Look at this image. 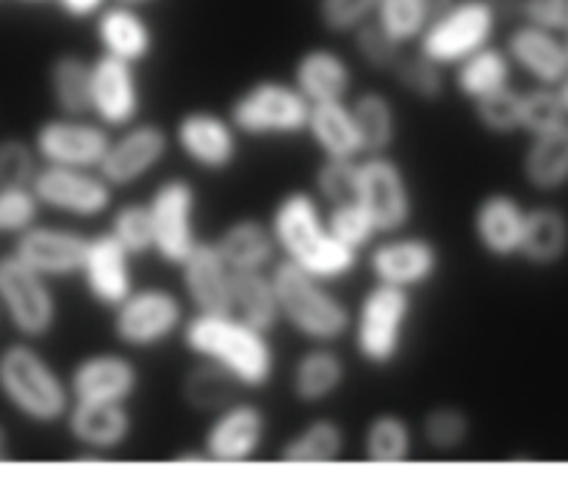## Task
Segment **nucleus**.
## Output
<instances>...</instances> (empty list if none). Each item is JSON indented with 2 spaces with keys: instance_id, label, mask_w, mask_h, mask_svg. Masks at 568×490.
Returning a JSON list of instances; mask_svg holds the SVG:
<instances>
[{
  "instance_id": "obj_1",
  "label": "nucleus",
  "mask_w": 568,
  "mask_h": 490,
  "mask_svg": "<svg viewBox=\"0 0 568 490\" xmlns=\"http://www.w3.org/2000/svg\"><path fill=\"white\" fill-rule=\"evenodd\" d=\"M277 255L308 275L327 283L344 280L358 266V253L333 238L325 225V211L311 188L281 194L270 214Z\"/></svg>"
},
{
  "instance_id": "obj_2",
  "label": "nucleus",
  "mask_w": 568,
  "mask_h": 490,
  "mask_svg": "<svg viewBox=\"0 0 568 490\" xmlns=\"http://www.w3.org/2000/svg\"><path fill=\"white\" fill-rule=\"evenodd\" d=\"M183 347L200 360L225 369L242 391H261L275 380L277 358L270 333L247 325L236 314H194L181 327Z\"/></svg>"
},
{
  "instance_id": "obj_3",
  "label": "nucleus",
  "mask_w": 568,
  "mask_h": 490,
  "mask_svg": "<svg viewBox=\"0 0 568 490\" xmlns=\"http://www.w3.org/2000/svg\"><path fill=\"white\" fill-rule=\"evenodd\" d=\"M275 283L281 321H286L297 336L311 344H336L349 333L347 303L331 292V283L297 269L288 261H277L270 269Z\"/></svg>"
},
{
  "instance_id": "obj_4",
  "label": "nucleus",
  "mask_w": 568,
  "mask_h": 490,
  "mask_svg": "<svg viewBox=\"0 0 568 490\" xmlns=\"http://www.w3.org/2000/svg\"><path fill=\"white\" fill-rule=\"evenodd\" d=\"M0 397L33 425H59L70 410V388L31 341L0 349Z\"/></svg>"
},
{
  "instance_id": "obj_5",
  "label": "nucleus",
  "mask_w": 568,
  "mask_h": 490,
  "mask_svg": "<svg viewBox=\"0 0 568 490\" xmlns=\"http://www.w3.org/2000/svg\"><path fill=\"white\" fill-rule=\"evenodd\" d=\"M410 316H414V292L375 283L361 297L349 321L353 347L361 364L372 369H388L397 364Z\"/></svg>"
},
{
  "instance_id": "obj_6",
  "label": "nucleus",
  "mask_w": 568,
  "mask_h": 490,
  "mask_svg": "<svg viewBox=\"0 0 568 490\" xmlns=\"http://www.w3.org/2000/svg\"><path fill=\"white\" fill-rule=\"evenodd\" d=\"M311 103L292 81L261 78L231 100L227 120L239 136L250 139H292L308 127Z\"/></svg>"
},
{
  "instance_id": "obj_7",
  "label": "nucleus",
  "mask_w": 568,
  "mask_h": 490,
  "mask_svg": "<svg viewBox=\"0 0 568 490\" xmlns=\"http://www.w3.org/2000/svg\"><path fill=\"white\" fill-rule=\"evenodd\" d=\"M503 17L488 0H455L449 9L427 22L416 50L436 61L444 70H453L466 55L494 42Z\"/></svg>"
},
{
  "instance_id": "obj_8",
  "label": "nucleus",
  "mask_w": 568,
  "mask_h": 490,
  "mask_svg": "<svg viewBox=\"0 0 568 490\" xmlns=\"http://www.w3.org/2000/svg\"><path fill=\"white\" fill-rule=\"evenodd\" d=\"M186 321L181 297L170 288H133L120 305L111 308V333L125 349H155L178 336Z\"/></svg>"
},
{
  "instance_id": "obj_9",
  "label": "nucleus",
  "mask_w": 568,
  "mask_h": 490,
  "mask_svg": "<svg viewBox=\"0 0 568 490\" xmlns=\"http://www.w3.org/2000/svg\"><path fill=\"white\" fill-rule=\"evenodd\" d=\"M0 310L26 341L50 336L59 321V303L48 277L22 264L14 253L0 258Z\"/></svg>"
},
{
  "instance_id": "obj_10",
  "label": "nucleus",
  "mask_w": 568,
  "mask_h": 490,
  "mask_svg": "<svg viewBox=\"0 0 568 490\" xmlns=\"http://www.w3.org/2000/svg\"><path fill=\"white\" fill-rule=\"evenodd\" d=\"M153 225V253L164 264L178 266L197 247V188L186 177H166L153 188L148 200Z\"/></svg>"
},
{
  "instance_id": "obj_11",
  "label": "nucleus",
  "mask_w": 568,
  "mask_h": 490,
  "mask_svg": "<svg viewBox=\"0 0 568 490\" xmlns=\"http://www.w3.org/2000/svg\"><path fill=\"white\" fill-rule=\"evenodd\" d=\"M355 200L369 211L377 233H403L414 220V192L408 175L388 153L361 155Z\"/></svg>"
},
{
  "instance_id": "obj_12",
  "label": "nucleus",
  "mask_w": 568,
  "mask_h": 490,
  "mask_svg": "<svg viewBox=\"0 0 568 490\" xmlns=\"http://www.w3.org/2000/svg\"><path fill=\"white\" fill-rule=\"evenodd\" d=\"M31 188L42 208L72 220H100L114 208V188L98 170L39 164Z\"/></svg>"
},
{
  "instance_id": "obj_13",
  "label": "nucleus",
  "mask_w": 568,
  "mask_h": 490,
  "mask_svg": "<svg viewBox=\"0 0 568 490\" xmlns=\"http://www.w3.org/2000/svg\"><path fill=\"white\" fill-rule=\"evenodd\" d=\"M111 131L89 116L55 114L39 122L33 131V150L39 164L72 166V170H98L109 150Z\"/></svg>"
},
{
  "instance_id": "obj_14",
  "label": "nucleus",
  "mask_w": 568,
  "mask_h": 490,
  "mask_svg": "<svg viewBox=\"0 0 568 490\" xmlns=\"http://www.w3.org/2000/svg\"><path fill=\"white\" fill-rule=\"evenodd\" d=\"M172 147V133L159 122H133V125L111 133L109 150L100 161L98 172L111 188H128L142 183Z\"/></svg>"
},
{
  "instance_id": "obj_15",
  "label": "nucleus",
  "mask_w": 568,
  "mask_h": 490,
  "mask_svg": "<svg viewBox=\"0 0 568 490\" xmlns=\"http://www.w3.org/2000/svg\"><path fill=\"white\" fill-rule=\"evenodd\" d=\"M366 266H369V275L375 277V283L416 292V288L436 280L438 269H442V249L427 236L388 233L383 242L372 247Z\"/></svg>"
},
{
  "instance_id": "obj_16",
  "label": "nucleus",
  "mask_w": 568,
  "mask_h": 490,
  "mask_svg": "<svg viewBox=\"0 0 568 490\" xmlns=\"http://www.w3.org/2000/svg\"><path fill=\"white\" fill-rule=\"evenodd\" d=\"M266 441V414L261 405L236 399L220 414L211 416V425L203 432V447L209 463L239 466L250 463Z\"/></svg>"
},
{
  "instance_id": "obj_17",
  "label": "nucleus",
  "mask_w": 568,
  "mask_h": 490,
  "mask_svg": "<svg viewBox=\"0 0 568 490\" xmlns=\"http://www.w3.org/2000/svg\"><path fill=\"white\" fill-rule=\"evenodd\" d=\"M172 142L197 170L220 175L239 161V131L227 116L209 109H192L178 116Z\"/></svg>"
},
{
  "instance_id": "obj_18",
  "label": "nucleus",
  "mask_w": 568,
  "mask_h": 490,
  "mask_svg": "<svg viewBox=\"0 0 568 490\" xmlns=\"http://www.w3.org/2000/svg\"><path fill=\"white\" fill-rule=\"evenodd\" d=\"M89 114L109 131L133 125L142 114V86H139L136 67L100 53L92 61Z\"/></svg>"
},
{
  "instance_id": "obj_19",
  "label": "nucleus",
  "mask_w": 568,
  "mask_h": 490,
  "mask_svg": "<svg viewBox=\"0 0 568 490\" xmlns=\"http://www.w3.org/2000/svg\"><path fill=\"white\" fill-rule=\"evenodd\" d=\"M139 366L122 353H94L78 360L67 377L72 402H131L139 391Z\"/></svg>"
},
{
  "instance_id": "obj_20",
  "label": "nucleus",
  "mask_w": 568,
  "mask_h": 490,
  "mask_svg": "<svg viewBox=\"0 0 568 490\" xmlns=\"http://www.w3.org/2000/svg\"><path fill=\"white\" fill-rule=\"evenodd\" d=\"M64 425L83 449L75 460H103L131 438L133 416L125 402H70Z\"/></svg>"
},
{
  "instance_id": "obj_21",
  "label": "nucleus",
  "mask_w": 568,
  "mask_h": 490,
  "mask_svg": "<svg viewBox=\"0 0 568 490\" xmlns=\"http://www.w3.org/2000/svg\"><path fill=\"white\" fill-rule=\"evenodd\" d=\"M131 255L109 231L89 236L81 261V280L92 303L100 308H114L133 292V266Z\"/></svg>"
},
{
  "instance_id": "obj_22",
  "label": "nucleus",
  "mask_w": 568,
  "mask_h": 490,
  "mask_svg": "<svg viewBox=\"0 0 568 490\" xmlns=\"http://www.w3.org/2000/svg\"><path fill=\"white\" fill-rule=\"evenodd\" d=\"M87 242V233L37 222L17 236L14 255L48 280H59V277H75L81 272Z\"/></svg>"
},
{
  "instance_id": "obj_23",
  "label": "nucleus",
  "mask_w": 568,
  "mask_h": 490,
  "mask_svg": "<svg viewBox=\"0 0 568 490\" xmlns=\"http://www.w3.org/2000/svg\"><path fill=\"white\" fill-rule=\"evenodd\" d=\"M181 286L197 314H227L231 310V266L216 253L214 242L197 247L178 264Z\"/></svg>"
},
{
  "instance_id": "obj_24",
  "label": "nucleus",
  "mask_w": 568,
  "mask_h": 490,
  "mask_svg": "<svg viewBox=\"0 0 568 490\" xmlns=\"http://www.w3.org/2000/svg\"><path fill=\"white\" fill-rule=\"evenodd\" d=\"M94 39L100 53L114 55L133 67L148 61L155 50V33L148 17L136 6L114 3V0L94 17Z\"/></svg>"
},
{
  "instance_id": "obj_25",
  "label": "nucleus",
  "mask_w": 568,
  "mask_h": 490,
  "mask_svg": "<svg viewBox=\"0 0 568 490\" xmlns=\"http://www.w3.org/2000/svg\"><path fill=\"white\" fill-rule=\"evenodd\" d=\"M292 83L311 105L347 100L353 92V64L327 44L303 50L294 61Z\"/></svg>"
},
{
  "instance_id": "obj_26",
  "label": "nucleus",
  "mask_w": 568,
  "mask_h": 490,
  "mask_svg": "<svg viewBox=\"0 0 568 490\" xmlns=\"http://www.w3.org/2000/svg\"><path fill=\"white\" fill-rule=\"evenodd\" d=\"M525 214L519 200L508 192H491L477 203L471 216V231L486 255L497 261H508L519 255Z\"/></svg>"
},
{
  "instance_id": "obj_27",
  "label": "nucleus",
  "mask_w": 568,
  "mask_h": 490,
  "mask_svg": "<svg viewBox=\"0 0 568 490\" xmlns=\"http://www.w3.org/2000/svg\"><path fill=\"white\" fill-rule=\"evenodd\" d=\"M505 53H508L510 64L525 70L541 86H558L568 75L564 42L558 33L544 31L530 22H521L508 33Z\"/></svg>"
},
{
  "instance_id": "obj_28",
  "label": "nucleus",
  "mask_w": 568,
  "mask_h": 490,
  "mask_svg": "<svg viewBox=\"0 0 568 490\" xmlns=\"http://www.w3.org/2000/svg\"><path fill=\"white\" fill-rule=\"evenodd\" d=\"M347 382V364L333 349V344H311L292 366L288 391L300 405H325Z\"/></svg>"
},
{
  "instance_id": "obj_29",
  "label": "nucleus",
  "mask_w": 568,
  "mask_h": 490,
  "mask_svg": "<svg viewBox=\"0 0 568 490\" xmlns=\"http://www.w3.org/2000/svg\"><path fill=\"white\" fill-rule=\"evenodd\" d=\"M214 247L222 255V261L231 266V272L272 269L277 258V244L272 236L270 220H258V216L233 220L214 238Z\"/></svg>"
},
{
  "instance_id": "obj_30",
  "label": "nucleus",
  "mask_w": 568,
  "mask_h": 490,
  "mask_svg": "<svg viewBox=\"0 0 568 490\" xmlns=\"http://www.w3.org/2000/svg\"><path fill=\"white\" fill-rule=\"evenodd\" d=\"M305 133L316 144L322 159H361L364 155L349 100L311 105Z\"/></svg>"
},
{
  "instance_id": "obj_31",
  "label": "nucleus",
  "mask_w": 568,
  "mask_h": 490,
  "mask_svg": "<svg viewBox=\"0 0 568 490\" xmlns=\"http://www.w3.org/2000/svg\"><path fill=\"white\" fill-rule=\"evenodd\" d=\"M568 253V216L555 205H538L525 214L519 255L532 266H555Z\"/></svg>"
},
{
  "instance_id": "obj_32",
  "label": "nucleus",
  "mask_w": 568,
  "mask_h": 490,
  "mask_svg": "<svg viewBox=\"0 0 568 490\" xmlns=\"http://www.w3.org/2000/svg\"><path fill=\"white\" fill-rule=\"evenodd\" d=\"M525 181L536 192H558L568 183V122L552 131L536 133L521 161Z\"/></svg>"
},
{
  "instance_id": "obj_33",
  "label": "nucleus",
  "mask_w": 568,
  "mask_h": 490,
  "mask_svg": "<svg viewBox=\"0 0 568 490\" xmlns=\"http://www.w3.org/2000/svg\"><path fill=\"white\" fill-rule=\"evenodd\" d=\"M231 314L244 319L258 330L272 333L281 325V305H277L275 283L270 269L233 272L231 275Z\"/></svg>"
},
{
  "instance_id": "obj_34",
  "label": "nucleus",
  "mask_w": 568,
  "mask_h": 490,
  "mask_svg": "<svg viewBox=\"0 0 568 490\" xmlns=\"http://www.w3.org/2000/svg\"><path fill=\"white\" fill-rule=\"evenodd\" d=\"M364 155H383L397 144V105L381 89H366L349 100Z\"/></svg>"
},
{
  "instance_id": "obj_35",
  "label": "nucleus",
  "mask_w": 568,
  "mask_h": 490,
  "mask_svg": "<svg viewBox=\"0 0 568 490\" xmlns=\"http://www.w3.org/2000/svg\"><path fill=\"white\" fill-rule=\"evenodd\" d=\"M510 75H514V64H510L505 48L486 44L453 67V86L460 98L475 103L497 89L510 86Z\"/></svg>"
},
{
  "instance_id": "obj_36",
  "label": "nucleus",
  "mask_w": 568,
  "mask_h": 490,
  "mask_svg": "<svg viewBox=\"0 0 568 490\" xmlns=\"http://www.w3.org/2000/svg\"><path fill=\"white\" fill-rule=\"evenodd\" d=\"M89 86H92V61L81 53H59L48 67V92L55 114L89 116Z\"/></svg>"
},
{
  "instance_id": "obj_37",
  "label": "nucleus",
  "mask_w": 568,
  "mask_h": 490,
  "mask_svg": "<svg viewBox=\"0 0 568 490\" xmlns=\"http://www.w3.org/2000/svg\"><path fill=\"white\" fill-rule=\"evenodd\" d=\"M344 447L347 436L336 419H314L286 438V443L277 449V460L288 466L336 463L344 455Z\"/></svg>"
},
{
  "instance_id": "obj_38",
  "label": "nucleus",
  "mask_w": 568,
  "mask_h": 490,
  "mask_svg": "<svg viewBox=\"0 0 568 490\" xmlns=\"http://www.w3.org/2000/svg\"><path fill=\"white\" fill-rule=\"evenodd\" d=\"M361 449H364V460L372 466L408 463L414 455V427L403 414L381 410L366 421Z\"/></svg>"
},
{
  "instance_id": "obj_39",
  "label": "nucleus",
  "mask_w": 568,
  "mask_h": 490,
  "mask_svg": "<svg viewBox=\"0 0 568 490\" xmlns=\"http://www.w3.org/2000/svg\"><path fill=\"white\" fill-rule=\"evenodd\" d=\"M239 394H242V386L225 369L209 360L197 358V364L189 366L181 377V399L194 414H220L222 408L236 402Z\"/></svg>"
},
{
  "instance_id": "obj_40",
  "label": "nucleus",
  "mask_w": 568,
  "mask_h": 490,
  "mask_svg": "<svg viewBox=\"0 0 568 490\" xmlns=\"http://www.w3.org/2000/svg\"><path fill=\"white\" fill-rule=\"evenodd\" d=\"M394 83L419 103H438L447 92V70L427 59L422 50H403L392 70Z\"/></svg>"
},
{
  "instance_id": "obj_41",
  "label": "nucleus",
  "mask_w": 568,
  "mask_h": 490,
  "mask_svg": "<svg viewBox=\"0 0 568 490\" xmlns=\"http://www.w3.org/2000/svg\"><path fill=\"white\" fill-rule=\"evenodd\" d=\"M422 441L427 449L438 455H449L464 449V443L471 436V419L466 410L455 408V405H436L422 416Z\"/></svg>"
},
{
  "instance_id": "obj_42",
  "label": "nucleus",
  "mask_w": 568,
  "mask_h": 490,
  "mask_svg": "<svg viewBox=\"0 0 568 490\" xmlns=\"http://www.w3.org/2000/svg\"><path fill=\"white\" fill-rule=\"evenodd\" d=\"M372 20L394 42L408 48V44L419 42V37L425 33L427 22H430V9H427L425 0H375V17Z\"/></svg>"
},
{
  "instance_id": "obj_43",
  "label": "nucleus",
  "mask_w": 568,
  "mask_h": 490,
  "mask_svg": "<svg viewBox=\"0 0 568 490\" xmlns=\"http://www.w3.org/2000/svg\"><path fill=\"white\" fill-rule=\"evenodd\" d=\"M325 225L338 244L355 249L358 255H361V249L372 247V242L381 236V233H377L375 220H372L369 211H366L358 200H347V203L327 205Z\"/></svg>"
},
{
  "instance_id": "obj_44",
  "label": "nucleus",
  "mask_w": 568,
  "mask_h": 490,
  "mask_svg": "<svg viewBox=\"0 0 568 490\" xmlns=\"http://www.w3.org/2000/svg\"><path fill=\"white\" fill-rule=\"evenodd\" d=\"M105 231L122 244L131 258L153 253V225H150L148 203H122L111 211Z\"/></svg>"
},
{
  "instance_id": "obj_45",
  "label": "nucleus",
  "mask_w": 568,
  "mask_h": 490,
  "mask_svg": "<svg viewBox=\"0 0 568 490\" xmlns=\"http://www.w3.org/2000/svg\"><path fill=\"white\" fill-rule=\"evenodd\" d=\"M471 105H475V120L483 131L494 136H510L521 131V92H516L514 86L497 89Z\"/></svg>"
},
{
  "instance_id": "obj_46",
  "label": "nucleus",
  "mask_w": 568,
  "mask_h": 490,
  "mask_svg": "<svg viewBox=\"0 0 568 490\" xmlns=\"http://www.w3.org/2000/svg\"><path fill=\"white\" fill-rule=\"evenodd\" d=\"M358 186V159H322L314 172V188L322 205H338L355 200Z\"/></svg>"
},
{
  "instance_id": "obj_47",
  "label": "nucleus",
  "mask_w": 568,
  "mask_h": 490,
  "mask_svg": "<svg viewBox=\"0 0 568 490\" xmlns=\"http://www.w3.org/2000/svg\"><path fill=\"white\" fill-rule=\"evenodd\" d=\"M564 122H568V111L558 86H541L538 83V89L521 92V131L536 136V133L564 125Z\"/></svg>"
},
{
  "instance_id": "obj_48",
  "label": "nucleus",
  "mask_w": 568,
  "mask_h": 490,
  "mask_svg": "<svg viewBox=\"0 0 568 490\" xmlns=\"http://www.w3.org/2000/svg\"><path fill=\"white\" fill-rule=\"evenodd\" d=\"M353 50L358 55V61L364 67H369L377 75H392L394 64L403 55V44L394 42L375 20H369L366 25H361L358 31L353 33Z\"/></svg>"
},
{
  "instance_id": "obj_49",
  "label": "nucleus",
  "mask_w": 568,
  "mask_h": 490,
  "mask_svg": "<svg viewBox=\"0 0 568 490\" xmlns=\"http://www.w3.org/2000/svg\"><path fill=\"white\" fill-rule=\"evenodd\" d=\"M375 17V0H316V20L331 37H353Z\"/></svg>"
},
{
  "instance_id": "obj_50",
  "label": "nucleus",
  "mask_w": 568,
  "mask_h": 490,
  "mask_svg": "<svg viewBox=\"0 0 568 490\" xmlns=\"http://www.w3.org/2000/svg\"><path fill=\"white\" fill-rule=\"evenodd\" d=\"M39 200L31 186L0 188V233L20 236L39 222Z\"/></svg>"
},
{
  "instance_id": "obj_51",
  "label": "nucleus",
  "mask_w": 568,
  "mask_h": 490,
  "mask_svg": "<svg viewBox=\"0 0 568 490\" xmlns=\"http://www.w3.org/2000/svg\"><path fill=\"white\" fill-rule=\"evenodd\" d=\"M39 170V155L33 144L22 139H0V188L31 186Z\"/></svg>"
},
{
  "instance_id": "obj_52",
  "label": "nucleus",
  "mask_w": 568,
  "mask_h": 490,
  "mask_svg": "<svg viewBox=\"0 0 568 490\" xmlns=\"http://www.w3.org/2000/svg\"><path fill=\"white\" fill-rule=\"evenodd\" d=\"M519 17L558 37L568 33V0H521Z\"/></svg>"
},
{
  "instance_id": "obj_53",
  "label": "nucleus",
  "mask_w": 568,
  "mask_h": 490,
  "mask_svg": "<svg viewBox=\"0 0 568 490\" xmlns=\"http://www.w3.org/2000/svg\"><path fill=\"white\" fill-rule=\"evenodd\" d=\"M111 0H55L61 14L70 20H94Z\"/></svg>"
},
{
  "instance_id": "obj_54",
  "label": "nucleus",
  "mask_w": 568,
  "mask_h": 490,
  "mask_svg": "<svg viewBox=\"0 0 568 490\" xmlns=\"http://www.w3.org/2000/svg\"><path fill=\"white\" fill-rule=\"evenodd\" d=\"M172 463H209V458H205V452H203V447H197V449H183V452H178V455H172Z\"/></svg>"
},
{
  "instance_id": "obj_55",
  "label": "nucleus",
  "mask_w": 568,
  "mask_h": 490,
  "mask_svg": "<svg viewBox=\"0 0 568 490\" xmlns=\"http://www.w3.org/2000/svg\"><path fill=\"white\" fill-rule=\"evenodd\" d=\"M494 6L499 17H519V3L521 0H488Z\"/></svg>"
},
{
  "instance_id": "obj_56",
  "label": "nucleus",
  "mask_w": 568,
  "mask_h": 490,
  "mask_svg": "<svg viewBox=\"0 0 568 490\" xmlns=\"http://www.w3.org/2000/svg\"><path fill=\"white\" fill-rule=\"evenodd\" d=\"M425 3H427V9H430V20H433V17L442 14L444 9H449V6H453L455 0H425Z\"/></svg>"
},
{
  "instance_id": "obj_57",
  "label": "nucleus",
  "mask_w": 568,
  "mask_h": 490,
  "mask_svg": "<svg viewBox=\"0 0 568 490\" xmlns=\"http://www.w3.org/2000/svg\"><path fill=\"white\" fill-rule=\"evenodd\" d=\"M9 458V432H6V427L0 425V460Z\"/></svg>"
},
{
  "instance_id": "obj_58",
  "label": "nucleus",
  "mask_w": 568,
  "mask_h": 490,
  "mask_svg": "<svg viewBox=\"0 0 568 490\" xmlns=\"http://www.w3.org/2000/svg\"><path fill=\"white\" fill-rule=\"evenodd\" d=\"M114 3H125V6H136V9H142V6H153L159 3V0H114Z\"/></svg>"
},
{
  "instance_id": "obj_59",
  "label": "nucleus",
  "mask_w": 568,
  "mask_h": 490,
  "mask_svg": "<svg viewBox=\"0 0 568 490\" xmlns=\"http://www.w3.org/2000/svg\"><path fill=\"white\" fill-rule=\"evenodd\" d=\"M558 92H560V98H564V105H566V111H568V75L558 83Z\"/></svg>"
},
{
  "instance_id": "obj_60",
  "label": "nucleus",
  "mask_w": 568,
  "mask_h": 490,
  "mask_svg": "<svg viewBox=\"0 0 568 490\" xmlns=\"http://www.w3.org/2000/svg\"><path fill=\"white\" fill-rule=\"evenodd\" d=\"M560 42H564V53H566V64H568V33L560 37Z\"/></svg>"
}]
</instances>
